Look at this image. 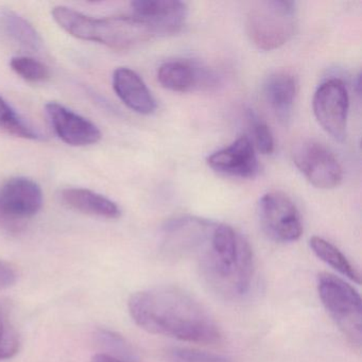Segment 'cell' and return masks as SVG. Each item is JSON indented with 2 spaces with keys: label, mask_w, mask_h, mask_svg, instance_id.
I'll return each instance as SVG.
<instances>
[{
  "label": "cell",
  "mask_w": 362,
  "mask_h": 362,
  "mask_svg": "<svg viewBox=\"0 0 362 362\" xmlns=\"http://www.w3.org/2000/svg\"><path fill=\"white\" fill-rule=\"evenodd\" d=\"M128 306L133 321L150 334L199 344L221 342V330L211 313L179 288L136 292Z\"/></svg>",
  "instance_id": "cell-1"
},
{
  "label": "cell",
  "mask_w": 362,
  "mask_h": 362,
  "mask_svg": "<svg viewBox=\"0 0 362 362\" xmlns=\"http://www.w3.org/2000/svg\"><path fill=\"white\" fill-rule=\"evenodd\" d=\"M196 254L203 277L220 296L236 300L250 291L253 251L249 241L234 228L214 222Z\"/></svg>",
  "instance_id": "cell-2"
},
{
  "label": "cell",
  "mask_w": 362,
  "mask_h": 362,
  "mask_svg": "<svg viewBox=\"0 0 362 362\" xmlns=\"http://www.w3.org/2000/svg\"><path fill=\"white\" fill-rule=\"evenodd\" d=\"M52 16L69 35L112 49H131L156 37L151 27L134 16L93 18L64 6L54 8Z\"/></svg>",
  "instance_id": "cell-3"
},
{
  "label": "cell",
  "mask_w": 362,
  "mask_h": 362,
  "mask_svg": "<svg viewBox=\"0 0 362 362\" xmlns=\"http://www.w3.org/2000/svg\"><path fill=\"white\" fill-rule=\"evenodd\" d=\"M293 1L267 0L250 8L245 21L247 37L258 49L270 52L285 45L296 29Z\"/></svg>",
  "instance_id": "cell-4"
},
{
  "label": "cell",
  "mask_w": 362,
  "mask_h": 362,
  "mask_svg": "<svg viewBox=\"0 0 362 362\" xmlns=\"http://www.w3.org/2000/svg\"><path fill=\"white\" fill-rule=\"evenodd\" d=\"M322 304L345 338L360 349L362 343L361 298L357 290L336 275L323 272L317 276Z\"/></svg>",
  "instance_id": "cell-5"
},
{
  "label": "cell",
  "mask_w": 362,
  "mask_h": 362,
  "mask_svg": "<svg viewBox=\"0 0 362 362\" xmlns=\"http://www.w3.org/2000/svg\"><path fill=\"white\" fill-rule=\"evenodd\" d=\"M43 206L41 186L25 177H12L0 187V230L18 234Z\"/></svg>",
  "instance_id": "cell-6"
},
{
  "label": "cell",
  "mask_w": 362,
  "mask_h": 362,
  "mask_svg": "<svg viewBox=\"0 0 362 362\" xmlns=\"http://www.w3.org/2000/svg\"><path fill=\"white\" fill-rule=\"evenodd\" d=\"M258 215L262 230L276 243H293L302 236L300 213L291 199L283 192L264 194L258 203Z\"/></svg>",
  "instance_id": "cell-7"
},
{
  "label": "cell",
  "mask_w": 362,
  "mask_h": 362,
  "mask_svg": "<svg viewBox=\"0 0 362 362\" xmlns=\"http://www.w3.org/2000/svg\"><path fill=\"white\" fill-rule=\"evenodd\" d=\"M349 98L346 86L340 79L322 83L313 96V113L320 126L337 141L346 137Z\"/></svg>",
  "instance_id": "cell-8"
},
{
  "label": "cell",
  "mask_w": 362,
  "mask_h": 362,
  "mask_svg": "<svg viewBox=\"0 0 362 362\" xmlns=\"http://www.w3.org/2000/svg\"><path fill=\"white\" fill-rule=\"evenodd\" d=\"M293 160L298 170L317 188L330 189L342 182L343 169L338 158L317 141H307L298 145Z\"/></svg>",
  "instance_id": "cell-9"
},
{
  "label": "cell",
  "mask_w": 362,
  "mask_h": 362,
  "mask_svg": "<svg viewBox=\"0 0 362 362\" xmlns=\"http://www.w3.org/2000/svg\"><path fill=\"white\" fill-rule=\"evenodd\" d=\"M158 80L163 88L177 93L213 90L219 83L211 69L188 60L163 63L158 71Z\"/></svg>",
  "instance_id": "cell-10"
},
{
  "label": "cell",
  "mask_w": 362,
  "mask_h": 362,
  "mask_svg": "<svg viewBox=\"0 0 362 362\" xmlns=\"http://www.w3.org/2000/svg\"><path fill=\"white\" fill-rule=\"evenodd\" d=\"M45 111L54 132L67 145L86 147L100 141V130L94 122L67 109L64 105L49 103L46 105Z\"/></svg>",
  "instance_id": "cell-11"
},
{
  "label": "cell",
  "mask_w": 362,
  "mask_h": 362,
  "mask_svg": "<svg viewBox=\"0 0 362 362\" xmlns=\"http://www.w3.org/2000/svg\"><path fill=\"white\" fill-rule=\"evenodd\" d=\"M207 164L216 173L226 177L252 179L259 171L255 148L247 136L239 137L223 149L207 158Z\"/></svg>",
  "instance_id": "cell-12"
},
{
  "label": "cell",
  "mask_w": 362,
  "mask_h": 362,
  "mask_svg": "<svg viewBox=\"0 0 362 362\" xmlns=\"http://www.w3.org/2000/svg\"><path fill=\"white\" fill-rule=\"evenodd\" d=\"M131 6L134 16L145 21L156 35L180 33L187 18L186 4L175 0H136Z\"/></svg>",
  "instance_id": "cell-13"
},
{
  "label": "cell",
  "mask_w": 362,
  "mask_h": 362,
  "mask_svg": "<svg viewBox=\"0 0 362 362\" xmlns=\"http://www.w3.org/2000/svg\"><path fill=\"white\" fill-rule=\"evenodd\" d=\"M214 222L198 217L175 218L164 228V247L175 255L196 253L206 238Z\"/></svg>",
  "instance_id": "cell-14"
},
{
  "label": "cell",
  "mask_w": 362,
  "mask_h": 362,
  "mask_svg": "<svg viewBox=\"0 0 362 362\" xmlns=\"http://www.w3.org/2000/svg\"><path fill=\"white\" fill-rule=\"evenodd\" d=\"M113 88L118 98L132 111L141 115H150L156 111V99L144 80L132 69H116L113 74Z\"/></svg>",
  "instance_id": "cell-15"
},
{
  "label": "cell",
  "mask_w": 362,
  "mask_h": 362,
  "mask_svg": "<svg viewBox=\"0 0 362 362\" xmlns=\"http://www.w3.org/2000/svg\"><path fill=\"white\" fill-rule=\"evenodd\" d=\"M59 197L69 209L86 215L105 219H117L122 215L119 206L114 201L86 188H65Z\"/></svg>",
  "instance_id": "cell-16"
},
{
  "label": "cell",
  "mask_w": 362,
  "mask_h": 362,
  "mask_svg": "<svg viewBox=\"0 0 362 362\" xmlns=\"http://www.w3.org/2000/svg\"><path fill=\"white\" fill-rule=\"evenodd\" d=\"M264 97L271 109L281 122H287L291 116L298 93V80L288 71L272 74L264 82Z\"/></svg>",
  "instance_id": "cell-17"
},
{
  "label": "cell",
  "mask_w": 362,
  "mask_h": 362,
  "mask_svg": "<svg viewBox=\"0 0 362 362\" xmlns=\"http://www.w3.org/2000/svg\"><path fill=\"white\" fill-rule=\"evenodd\" d=\"M6 33L23 47L30 52H37L42 48V39L37 29L16 12L4 10L0 14Z\"/></svg>",
  "instance_id": "cell-18"
},
{
  "label": "cell",
  "mask_w": 362,
  "mask_h": 362,
  "mask_svg": "<svg viewBox=\"0 0 362 362\" xmlns=\"http://www.w3.org/2000/svg\"><path fill=\"white\" fill-rule=\"evenodd\" d=\"M311 250L313 253L322 260V262L332 267L334 270L338 271L343 276L347 277L356 284H360V274L357 269L347 259L346 256L336 247L325 240L322 237H311L309 241Z\"/></svg>",
  "instance_id": "cell-19"
},
{
  "label": "cell",
  "mask_w": 362,
  "mask_h": 362,
  "mask_svg": "<svg viewBox=\"0 0 362 362\" xmlns=\"http://www.w3.org/2000/svg\"><path fill=\"white\" fill-rule=\"evenodd\" d=\"M0 129L25 139H39L40 134L0 96Z\"/></svg>",
  "instance_id": "cell-20"
},
{
  "label": "cell",
  "mask_w": 362,
  "mask_h": 362,
  "mask_svg": "<svg viewBox=\"0 0 362 362\" xmlns=\"http://www.w3.org/2000/svg\"><path fill=\"white\" fill-rule=\"evenodd\" d=\"M10 66L14 73L31 83L46 81L50 76L49 69L44 63L30 57H14Z\"/></svg>",
  "instance_id": "cell-21"
},
{
  "label": "cell",
  "mask_w": 362,
  "mask_h": 362,
  "mask_svg": "<svg viewBox=\"0 0 362 362\" xmlns=\"http://www.w3.org/2000/svg\"><path fill=\"white\" fill-rule=\"evenodd\" d=\"M21 340L8 313L0 307V361L11 359L20 351Z\"/></svg>",
  "instance_id": "cell-22"
},
{
  "label": "cell",
  "mask_w": 362,
  "mask_h": 362,
  "mask_svg": "<svg viewBox=\"0 0 362 362\" xmlns=\"http://www.w3.org/2000/svg\"><path fill=\"white\" fill-rule=\"evenodd\" d=\"M247 118L253 139L251 141L254 148L266 156L272 153L274 151V139L268 124L251 110L247 111Z\"/></svg>",
  "instance_id": "cell-23"
},
{
  "label": "cell",
  "mask_w": 362,
  "mask_h": 362,
  "mask_svg": "<svg viewBox=\"0 0 362 362\" xmlns=\"http://www.w3.org/2000/svg\"><path fill=\"white\" fill-rule=\"evenodd\" d=\"M169 358L173 362H230L223 356L183 347L171 349Z\"/></svg>",
  "instance_id": "cell-24"
},
{
  "label": "cell",
  "mask_w": 362,
  "mask_h": 362,
  "mask_svg": "<svg viewBox=\"0 0 362 362\" xmlns=\"http://www.w3.org/2000/svg\"><path fill=\"white\" fill-rule=\"evenodd\" d=\"M18 273L9 262L0 260V290L8 289L16 285Z\"/></svg>",
  "instance_id": "cell-25"
},
{
  "label": "cell",
  "mask_w": 362,
  "mask_h": 362,
  "mask_svg": "<svg viewBox=\"0 0 362 362\" xmlns=\"http://www.w3.org/2000/svg\"><path fill=\"white\" fill-rule=\"evenodd\" d=\"M92 362H128L109 354H97L92 358Z\"/></svg>",
  "instance_id": "cell-26"
}]
</instances>
